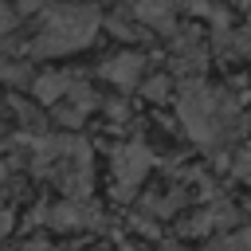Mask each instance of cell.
<instances>
[{
	"mask_svg": "<svg viewBox=\"0 0 251 251\" xmlns=\"http://www.w3.org/2000/svg\"><path fill=\"white\" fill-rule=\"evenodd\" d=\"M8 231H12V216H8V212H0V239H4Z\"/></svg>",
	"mask_w": 251,
	"mask_h": 251,
	"instance_id": "cell-12",
	"label": "cell"
},
{
	"mask_svg": "<svg viewBox=\"0 0 251 251\" xmlns=\"http://www.w3.org/2000/svg\"><path fill=\"white\" fill-rule=\"evenodd\" d=\"M247 16H251V4H247Z\"/></svg>",
	"mask_w": 251,
	"mask_h": 251,
	"instance_id": "cell-16",
	"label": "cell"
},
{
	"mask_svg": "<svg viewBox=\"0 0 251 251\" xmlns=\"http://www.w3.org/2000/svg\"><path fill=\"white\" fill-rule=\"evenodd\" d=\"M208 251H251V227L243 231H231V235H220L208 243Z\"/></svg>",
	"mask_w": 251,
	"mask_h": 251,
	"instance_id": "cell-8",
	"label": "cell"
},
{
	"mask_svg": "<svg viewBox=\"0 0 251 251\" xmlns=\"http://www.w3.org/2000/svg\"><path fill=\"white\" fill-rule=\"evenodd\" d=\"M20 251H47V243H39V239H31V243H24Z\"/></svg>",
	"mask_w": 251,
	"mask_h": 251,
	"instance_id": "cell-13",
	"label": "cell"
},
{
	"mask_svg": "<svg viewBox=\"0 0 251 251\" xmlns=\"http://www.w3.org/2000/svg\"><path fill=\"white\" fill-rule=\"evenodd\" d=\"M153 169V153L141 145V141H133V145H122L118 153H114V180H118V196H129L137 184H141V176Z\"/></svg>",
	"mask_w": 251,
	"mask_h": 251,
	"instance_id": "cell-3",
	"label": "cell"
},
{
	"mask_svg": "<svg viewBox=\"0 0 251 251\" xmlns=\"http://www.w3.org/2000/svg\"><path fill=\"white\" fill-rule=\"evenodd\" d=\"M231 173H235V180H243V184H251V149H243V153L235 157V165H231Z\"/></svg>",
	"mask_w": 251,
	"mask_h": 251,
	"instance_id": "cell-9",
	"label": "cell"
},
{
	"mask_svg": "<svg viewBox=\"0 0 251 251\" xmlns=\"http://www.w3.org/2000/svg\"><path fill=\"white\" fill-rule=\"evenodd\" d=\"M122 251H141V247H122Z\"/></svg>",
	"mask_w": 251,
	"mask_h": 251,
	"instance_id": "cell-15",
	"label": "cell"
},
{
	"mask_svg": "<svg viewBox=\"0 0 251 251\" xmlns=\"http://www.w3.org/2000/svg\"><path fill=\"white\" fill-rule=\"evenodd\" d=\"M12 24H16V16H12V12H8V8H0V35H4V31H8V27H12Z\"/></svg>",
	"mask_w": 251,
	"mask_h": 251,
	"instance_id": "cell-11",
	"label": "cell"
},
{
	"mask_svg": "<svg viewBox=\"0 0 251 251\" xmlns=\"http://www.w3.org/2000/svg\"><path fill=\"white\" fill-rule=\"evenodd\" d=\"M98 27V12L86 8V4H67L59 12L47 16L39 39L27 47L31 55H59V51H75V47H86L90 35Z\"/></svg>",
	"mask_w": 251,
	"mask_h": 251,
	"instance_id": "cell-2",
	"label": "cell"
},
{
	"mask_svg": "<svg viewBox=\"0 0 251 251\" xmlns=\"http://www.w3.org/2000/svg\"><path fill=\"white\" fill-rule=\"evenodd\" d=\"M47 220H51L59 231H78V227H98L102 212H98V208H94L86 196H71L67 204L51 208V212H47Z\"/></svg>",
	"mask_w": 251,
	"mask_h": 251,
	"instance_id": "cell-4",
	"label": "cell"
},
{
	"mask_svg": "<svg viewBox=\"0 0 251 251\" xmlns=\"http://www.w3.org/2000/svg\"><path fill=\"white\" fill-rule=\"evenodd\" d=\"M133 12H137V20L149 24V27H161V31L173 27V0H137Z\"/></svg>",
	"mask_w": 251,
	"mask_h": 251,
	"instance_id": "cell-6",
	"label": "cell"
},
{
	"mask_svg": "<svg viewBox=\"0 0 251 251\" xmlns=\"http://www.w3.org/2000/svg\"><path fill=\"white\" fill-rule=\"evenodd\" d=\"M165 251H184V247L180 243H165Z\"/></svg>",
	"mask_w": 251,
	"mask_h": 251,
	"instance_id": "cell-14",
	"label": "cell"
},
{
	"mask_svg": "<svg viewBox=\"0 0 251 251\" xmlns=\"http://www.w3.org/2000/svg\"><path fill=\"white\" fill-rule=\"evenodd\" d=\"M176 110H180L184 129H188L196 141H204V145H216V141H224L227 133L239 129V114H235V106H231L224 94L204 90V86H184Z\"/></svg>",
	"mask_w": 251,
	"mask_h": 251,
	"instance_id": "cell-1",
	"label": "cell"
},
{
	"mask_svg": "<svg viewBox=\"0 0 251 251\" xmlns=\"http://www.w3.org/2000/svg\"><path fill=\"white\" fill-rule=\"evenodd\" d=\"M165 90H169V78H153V82H145V98H165Z\"/></svg>",
	"mask_w": 251,
	"mask_h": 251,
	"instance_id": "cell-10",
	"label": "cell"
},
{
	"mask_svg": "<svg viewBox=\"0 0 251 251\" xmlns=\"http://www.w3.org/2000/svg\"><path fill=\"white\" fill-rule=\"evenodd\" d=\"M141 55H133V51H126V55H114L106 67H102V75L114 82V86H133L137 78H141Z\"/></svg>",
	"mask_w": 251,
	"mask_h": 251,
	"instance_id": "cell-5",
	"label": "cell"
},
{
	"mask_svg": "<svg viewBox=\"0 0 251 251\" xmlns=\"http://www.w3.org/2000/svg\"><path fill=\"white\" fill-rule=\"evenodd\" d=\"M75 86H71V75H63V71H51V75H39L35 78V94L43 98V102H55V98H67Z\"/></svg>",
	"mask_w": 251,
	"mask_h": 251,
	"instance_id": "cell-7",
	"label": "cell"
}]
</instances>
